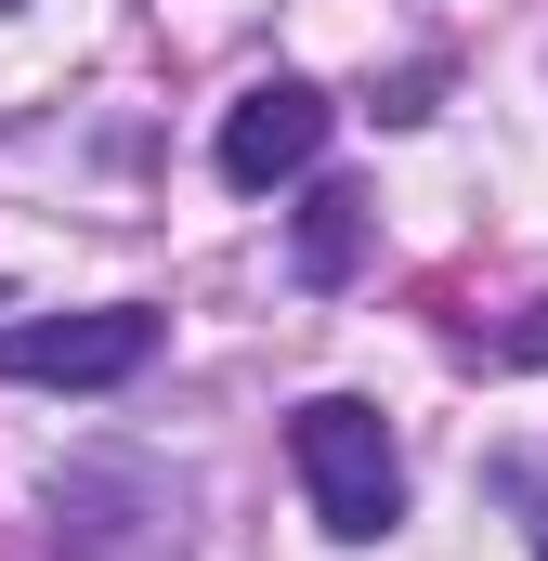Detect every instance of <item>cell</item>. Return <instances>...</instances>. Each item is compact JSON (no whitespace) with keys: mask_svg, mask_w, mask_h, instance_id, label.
<instances>
[{"mask_svg":"<svg viewBox=\"0 0 548 561\" xmlns=\"http://www.w3.org/2000/svg\"><path fill=\"white\" fill-rule=\"evenodd\" d=\"M144 353H157V313H144V300H92V313H26V327H0V379H26V392H118V379H144Z\"/></svg>","mask_w":548,"mask_h":561,"instance_id":"7a4b0ae2","label":"cell"},{"mask_svg":"<svg viewBox=\"0 0 548 561\" xmlns=\"http://www.w3.org/2000/svg\"><path fill=\"white\" fill-rule=\"evenodd\" d=\"M0 300H13V287H0Z\"/></svg>","mask_w":548,"mask_h":561,"instance_id":"52a82bcc","label":"cell"},{"mask_svg":"<svg viewBox=\"0 0 548 561\" xmlns=\"http://www.w3.org/2000/svg\"><path fill=\"white\" fill-rule=\"evenodd\" d=\"M287 457H300V496H313V523L327 536H392L406 523V444L392 419L366 405V392H313L300 419H287Z\"/></svg>","mask_w":548,"mask_h":561,"instance_id":"6da1fadb","label":"cell"},{"mask_svg":"<svg viewBox=\"0 0 548 561\" xmlns=\"http://www.w3.org/2000/svg\"><path fill=\"white\" fill-rule=\"evenodd\" d=\"M0 13H13V0H0Z\"/></svg>","mask_w":548,"mask_h":561,"instance_id":"8992f818","label":"cell"},{"mask_svg":"<svg viewBox=\"0 0 548 561\" xmlns=\"http://www.w3.org/2000/svg\"><path fill=\"white\" fill-rule=\"evenodd\" d=\"M287 262H300V287H353V262H366V196L353 183H313L300 222H287Z\"/></svg>","mask_w":548,"mask_h":561,"instance_id":"277c9868","label":"cell"},{"mask_svg":"<svg viewBox=\"0 0 548 561\" xmlns=\"http://www.w3.org/2000/svg\"><path fill=\"white\" fill-rule=\"evenodd\" d=\"M536 561H548V510H536Z\"/></svg>","mask_w":548,"mask_h":561,"instance_id":"5b68a950","label":"cell"},{"mask_svg":"<svg viewBox=\"0 0 548 561\" xmlns=\"http://www.w3.org/2000/svg\"><path fill=\"white\" fill-rule=\"evenodd\" d=\"M222 183L236 196H274V183H300L313 157H327V92L313 79H249L236 105H222Z\"/></svg>","mask_w":548,"mask_h":561,"instance_id":"3957f363","label":"cell"}]
</instances>
